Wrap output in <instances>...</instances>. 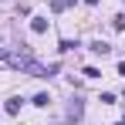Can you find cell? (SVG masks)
<instances>
[{"label":"cell","instance_id":"5b68a950","mask_svg":"<svg viewBox=\"0 0 125 125\" xmlns=\"http://www.w3.org/2000/svg\"><path fill=\"white\" fill-rule=\"evenodd\" d=\"M47 102H51V98H47L44 91H41V95H34V105H37V108H47Z\"/></svg>","mask_w":125,"mask_h":125},{"label":"cell","instance_id":"6da1fadb","mask_svg":"<svg viewBox=\"0 0 125 125\" xmlns=\"http://www.w3.org/2000/svg\"><path fill=\"white\" fill-rule=\"evenodd\" d=\"M31 31H34V34H44V31H47V21H44V17H34V21H31Z\"/></svg>","mask_w":125,"mask_h":125},{"label":"cell","instance_id":"8992f818","mask_svg":"<svg viewBox=\"0 0 125 125\" xmlns=\"http://www.w3.org/2000/svg\"><path fill=\"white\" fill-rule=\"evenodd\" d=\"M68 118H81V105H78V102L68 108Z\"/></svg>","mask_w":125,"mask_h":125},{"label":"cell","instance_id":"7a4b0ae2","mask_svg":"<svg viewBox=\"0 0 125 125\" xmlns=\"http://www.w3.org/2000/svg\"><path fill=\"white\" fill-rule=\"evenodd\" d=\"M71 3H74V0H51V10H54V14H61V10H68Z\"/></svg>","mask_w":125,"mask_h":125},{"label":"cell","instance_id":"52a82bcc","mask_svg":"<svg viewBox=\"0 0 125 125\" xmlns=\"http://www.w3.org/2000/svg\"><path fill=\"white\" fill-rule=\"evenodd\" d=\"M118 74H125V61H122V64H118Z\"/></svg>","mask_w":125,"mask_h":125},{"label":"cell","instance_id":"277c9868","mask_svg":"<svg viewBox=\"0 0 125 125\" xmlns=\"http://www.w3.org/2000/svg\"><path fill=\"white\" fill-rule=\"evenodd\" d=\"M7 112L17 115V112H21V98H10V102H7Z\"/></svg>","mask_w":125,"mask_h":125},{"label":"cell","instance_id":"3957f363","mask_svg":"<svg viewBox=\"0 0 125 125\" xmlns=\"http://www.w3.org/2000/svg\"><path fill=\"white\" fill-rule=\"evenodd\" d=\"M91 51H95V54H108L112 47H108V44H105V41H95V44H91Z\"/></svg>","mask_w":125,"mask_h":125},{"label":"cell","instance_id":"ba28073f","mask_svg":"<svg viewBox=\"0 0 125 125\" xmlns=\"http://www.w3.org/2000/svg\"><path fill=\"white\" fill-rule=\"evenodd\" d=\"M0 41H3V37H0ZM0 58H7V51H3V47H0Z\"/></svg>","mask_w":125,"mask_h":125},{"label":"cell","instance_id":"9c48e42d","mask_svg":"<svg viewBox=\"0 0 125 125\" xmlns=\"http://www.w3.org/2000/svg\"><path fill=\"white\" fill-rule=\"evenodd\" d=\"M118 125H125V122H118Z\"/></svg>","mask_w":125,"mask_h":125}]
</instances>
